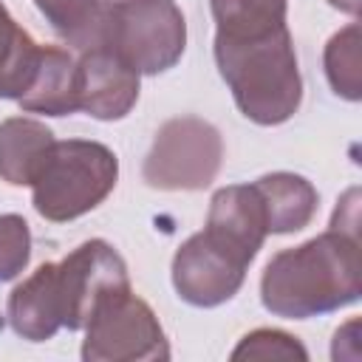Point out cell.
<instances>
[{
	"mask_svg": "<svg viewBox=\"0 0 362 362\" xmlns=\"http://www.w3.org/2000/svg\"><path fill=\"white\" fill-rule=\"evenodd\" d=\"M362 294L356 229L328 232L277 252L260 277L263 308L283 320H308L339 311Z\"/></svg>",
	"mask_w": 362,
	"mask_h": 362,
	"instance_id": "obj_1",
	"label": "cell"
},
{
	"mask_svg": "<svg viewBox=\"0 0 362 362\" xmlns=\"http://www.w3.org/2000/svg\"><path fill=\"white\" fill-rule=\"evenodd\" d=\"M215 65L238 110L263 127L288 122L303 102V76L288 25L257 34H218Z\"/></svg>",
	"mask_w": 362,
	"mask_h": 362,
	"instance_id": "obj_2",
	"label": "cell"
},
{
	"mask_svg": "<svg viewBox=\"0 0 362 362\" xmlns=\"http://www.w3.org/2000/svg\"><path fill=\"white\" fill-rule=\"evenodd\" d=\"M116 181L119 158L107 144L90 139L54 141L31 181V204L40 218L65 223L96 209Z\"/></svg>",
	"mask_w": 362,
	"mask_h": 362,
	"instance_id": "obj_3",
	"label": "cell"
},
{
	"mask_svg": "<svg viewBox=\"0 0 362 362\" xmlns=\"http://www.w3.org/2000/svg\"><path fill=\"white\" fill-rule=\"evenodd\" d=\"M99 45L144 76L178 65L187 48V20L175 0H110Z\"/></svg>",
	"mask_w": 362,
	"mask_h": 362,
	"instance_id": "obj_4",
	"label": "cell"
},
{
	"mask_svg": "<svg viewBox=\"0 0 362 362\" xmlns=\"http://www.w3.org/2000/svg\"><path fill=\"white\" fill-rule=\"evenodd\" d=\"M223 161L221 130L198 116L167 119L141 164V178L153 189L192 192L215 181Z\"/></svg>",
	"mask_w": 362,
	"mask_h": 362,
	"instance_id": "obj_5",
	"label": "cell"
},
{
	"mask_svg": "<svg viewBox=\"0 0 362 362\" xmlns=\"http://www.w3.org/2000/svg\"><path fill=\"white\" fill-rule=\"evenodd\" d=\"M85 362H164L170 342L164 328L141 297L130 291L113 294L96 305L82 339Z\"/></svg>",
	"mask_w": 362,
	"mask_h": 362,
	"instance_id": "obj_6",
	"label": "cell"
},
{
	"mask_svg": "<svg viewBox=\"0 0 362 362\" xmlns=\"http://www.w3.org/2000/svg\"><path fill=\"white\" fill-rule=\"evenodd\" d=\"M62 328L82 331L96 311L113 294L130 291V274L124 257L102 238H90L68 252L57 263Z\"/></svg>",
	"mask_w": 362,
	"mask_h": 362,
	"instance_id": "obj_7",
	"label": "cell"
},
{
	"mask_svg": "<svg viewBox=\"0 0 362 362\" xmlns=\"http://www.w3.org/2000/svg\"><path fill=\"white\" fill-rule=\"evenodd\" d=\"M249 266L240 252L201 229L173 255V288L195 308H215L240 291Z\"/></svg>",
	"mask_w": 362,
	"mask_h": 362,
	"instance_id": "obj_8",
	"label": "cell"
},
{
	"mask_svg": "<svg viewBox=\"0 0 362 362\" xmlns=\"http://www.w3.org/2000/svg\"><path fill=\"white\" fill-rule=\"evenodd\" d=\"M139 71L130 68L110 48H88L76 57V96L79 110L99 119H124L139 102Z\"/></svg>",
	"mask_w": 362,
	"mask_h": 362,
	"instance_id": "obj_9",
	"label": "cell"
},
{
	"mask_svg": "<svg viewBox=\"0 0 362 362\" xmlns=\"http://www.w3.org/2000/svg\"><path fill=\"white\" fill-rule=\"evenodd\" d=\"M206 232L218 240L240 252L249 263L257 257L269 229H266V209L255 189V184H232L221 187L206 212Z\"/></svg>",
	"mask_w": 362,
	"mask_h": 362,
	"instance_id": "obj_10",
	"label": "cell"
},
{
	"mask_svg": "<svg viewBox=\"0 0 362 362\" xmlns=\"http://www.w3.org/2000/svg\"><path fill=\"white\" fill-rule=\"evenodd\" d=\"M8 325L28 342H45L62 328V303L57 283V263H42L23 283H17L6 303Z\"/></svg>",
	"mask_w": 362,
	"mask_h": 362,
	"instance_id": "obj_11",
	"label": "cell"
},
{
	"mask_svg": "<svg viewBox=\"0 0 362 362\" xmlns=\"http://www.w3.org/2000/svg\"><path fill=\"white\" fill-rule=\"evenodd\" d=\"M25 113L68 116L79 110L76 96V57L57 45H42L31 85L17 99Z\"/></svg>",
	"mask_w": 362,
	"mask_h": 362,
	"instance_id": "obj_12",
	"label": "cell"
},
{
	"mask_svg": "<svg viewBox=\"0 0 362 362\" xmlns=\"http://www.w3.org/2000/svg\"><path fill=\"white\" fill-rule=\"evenodd\" d=\"M252 184L263 201L269 235H291L314 221L320 192L308 178L297 173H266Z\"/></svg>",
	"mask_w": 362,
	"mask_h": 362,
	"instance_id": "obj_13",
	"label": "cell"
},
{
	"mask_svg": "<svg viewBox=\"0 0 362 362\" xmlns=\"http://www.w3.org/2000/svg\"><path fill=\"white\" fill-rule=\"evenodd\" d=\"M54 133L45 122L31 116H11L0 122V178L11 187H31L45 156L54 147Z\"/></svg>",
	"mask_w": 362,
	"mask_h": 362,
	"instance_id": "obj_14",
	"label": "cell"
},
{
	"mask_svg": "<svg viewBox=\"0 0 362 362\" xmlns=\"http://www.w3.org/2000/svg\"><path fill=\"white\" fill-rule=\"evenodd\" d=\"M40 48L34 37L8 14L0 0V99H20L37 71Z\"/></svg>",
	"mask_w": 362,
	"mask_h": 362,
	"instance_id": "obj_15",
	"label": "cell"
},
{
	"mask_svg": "<svg viewBox=\"0 0 362 362\" xmlns=\"http://www.w3.org/2000/svg\"><path fill=\"white\" fill-rule=\"evenodd\" d=\"M107 3L110 0H34L51 31L74 51H88L99 45Z\"/></svg>",
	"mask_w": 362,
	"mask_h": 362,
	"instance_id": "obj_16",
	"label": "cell"
},
{
	"mask_svg": "<svg viewBox=\"0 0 362 362\" xmlns=\"http://www.w3.org/2000/svg\"><path fill=\"white\" fill-rule=\"evenodd\" d=\"M218 34H257L286 25L288 0H209Z\"/></svg>",
	"mask_w": 362,
	"mask_h": 362,
	"instance_id": "obj_17",
	"label": "cell"
},
{
	"mask_svg": "<svg viewBox=\"0 0 362 362\" xmlns=\"http://www.w3.org/2000/svg\"><path fill=\"white\" fill-rule=\"evenodd\" d=\"M359 45H362L359 42V23H351L328 40L325 54H322V65H325V76H328L331 90L348 102H359V96H362Z\"/></svg>",
	"mask_w": 362,
	"mask_h": 362,
	"instance_id": "obj_18",
	"label": "cell"
},
{
	"mask_svg": "<svg viewBox=\"0 0 362 362\" xmlns=\"http://www.w3.org/2000/svg\"><path fill=\"white\" fill-rule=\"evenodd\" d=\"M31 260V229L23 215H0V283H8L25 272Z\"/></svg>",
	"mask_w": 362,
	"mask_h": 362,
	"instance_id": "obj_19",
	"label": "cell"
},
{
	"mask_svg": "<svg viewBox=\"0 0 362 362\" xmlns=\"http://www.w3.org/2000/svg\"><path fill=\"white\" fill-rule=\"evenodd\" d=\"M232 359H300V362H305L308 351L297 337H291L286 331L257 328L235 345Z\"/></svg>",
	"mask_w": 362,
	"mask_h": 362,
	"instance_id": "obj_20",
	"label": "cell"
},
{
	"mask_svg": "<svg viewBox=\"0 0 362 362\" xmlns=\"http://www.w3.org/2000/svg\"><path fill=\"white\" fill-rule=\"evenodd\" d=\"M328 6H334V8H339V11L351 14V17H356V14H359L362 0H328Z\"/></svg>",
	"mask_w": 362,
	"mask_h": 362,
	"instance_id": "obj_21",
	"label": "cell"
}]
</instances>
